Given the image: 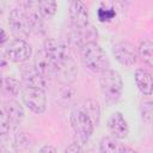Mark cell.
Wrapping results in <instances>:
<instances>
[{
    "mask_svg": "<svg viewBox=\"0 0 153 153\" xmlns=\"http://www.w3.org/2000/svg\"><path fill=\"white\" fill-rule=\"evenodd\" d=\"M80 57L84 66L93 73H104L110 69V61L104 49L97 43L91 42L80 48Z\"/></svg>",
    "mask_w": 153,
    "mask_h": 153,
    "instance_id": "1",
    "label": "cell"
},
{
    "mask_svg": "<svg viewBox=\"0 0 153 153\" xmlns=\"http://www.w3.org/2000/svg\"><path fill=\"white\" fill-rule=\"evenodd\" d=\"M99 87L106 102L112 103L120 99L123 92L121 74L115 69H108L99 76Z\"/></svg>",
    "mask_w": 153,
    "mask_h": 153,
    "instance_id": "2",
    "label": "cell"
},
{
    "mask_svg": "<svg viewBox=\"0 0 153 153\" xmlns=\"http://www.w3.org/2000/svg\"><path fill=\"white\" fill-rule=\"evenodd\" d=\"M69 122L74 134L81 142H86L93 134L96 123L91 118V116L84 110L82 106H78L72 110Z\"/></svg>",
    "mask_w": 153,
    "mask_h": 153,
    "instance_id": "3",
    "label": "cell"
},
{
    "mask_svg": "<svg viewBox=\"0 0 153 153\" xmlns=\"http://www.w3.org/2000/svg\"><path fill=\"white\" fill-rule=\"evenodd\" d=\"M8 26H10V31L12 33V36L14 37V39H23L25 41L31 31V24L24 12L23 8H12L8 16Z\"/></svg>",
    "mask_w": 153,
    "mask_h": 153,
    "instance_id": "4",
    "label": "cell"
},
{
    "mask_svg": "<svg viewBox=\"0 0 153 153\" xmlns=\"http://www.w3.org/2000/svg\"><path fill=\"white\" fill-rule=\"evenodd\" d=\"M23 104L33 114H43L47 109V96L45 91L33 87H24L22 90Z\"/></svg>",
    "mask_w": 153,
    "mask_h": 153,
    "instance_id": "5",
    "label": "cell"
},
{
    "mask_svg": "<svg viewBox=\"0 0 153 153\" xmlns=\"http://www.w3.org/2000/svg\"><path fill=\"white\" fill-rule=\"evenodd\" d=\"M31 54V45L23 39H12L6 44L4 49V57L14 63H22L27 61Z\"/></svg>",
    "mask_w": 153,
    "mask_h": 153,
    "instance_id": "6",
    "label": "cell"
},
{
    "mask_svg": "<svg viewBox=\"0 0 153 153\" xmlns=\"http://www.w3.org/2000/svg\"><path fill=\"white\" fill-rule=\"evenodd\" d=\"M43 50L56 65H60L72 57L67 44L56 38H47L43 43Z\"/></svg>",
    "mask_w": 153,
    "mask_h": 153,
    "instance_id": "7",
    "label": "cell"
},
{
    "mask_svg": "<svg viewBox=\"0 0 153 153\" xmlns=\"http://www.w3.org/2000/svg\"><path fill=\"white\" fill-rule=\"evenodd\" d=\"M68 16H69L72 29L80 30L91 25L87 7L82 1H79V0L72 1L68 8Z\"/></svg>",
    "mask_w": 153,
    "mask_h": 153,
    "instance_id": "8",
    "label": "cell"
},
{
    "mask_svg": "<svg viewBox=\"0 0 153 153\" xmlns=\"http://www.w3.org/2000/svg\"><path fill=\"white\" fill-rule=\"evenodd\" d=\"M112 54L115 59L123 66L130 67L137 60V49L129 42H117L112 47Z\"/></svg>",
    "mask_w": 153,
    "mask_h": 153,
    "instance_id": "9",
    "label": "cell"
},
{
    "mask_svg": "<svg viewBox=\"0 0 153 153\" xmlns=\"http://www.w3.org/2000/svg\"><path fill=\"white\" fill-rule=\"evenodd\" d=\"M106 128H108L109 133L111 134V136L117 140L126 139L129 134L128 122H127L126 117L123 116V114L120 111H115L108 117Z\"/></svg>",
    "mask_w": 153,
    "mask_h": 153,
    "instance_id": "10",
    "label": "cell"
},
{
    "mask_svg": "<svg viewBox=\"0 0 153 153\" xmlns=\"http://www.w3.org/2000/svg\"><path fill=\"white\" fill-rule=\"evenodd\" d=\"M23 10L31 24L32 30L36 32H43L44 27V16L39 8L38 1H25L23 2Z\"/></svg>",
    "mask_w": 153,
    "mask_h": 153,
    "instance_id": "11",
    "label": "cell"
},
{
    "mask_svg": "<svg viewBox=\"0 0 153 153\" xmlns=\"http://www.w3.org/2000/svg\"><path fill=\"white\" fill-rule=\"evenodd\" d=\"M33 67L44 76V78H51L56 76L57 74V65L45 54V51L42 49L36 53Z\"/></svg>",
    "mask_w": 153,
    "mask_h": 153,
    "instance_id": "12",
    "label": "cell"
},
{
    "mask_svg": "<svg viewBox=\"0 0 153 153\" xmlns=\"http://www.w3.org/2000/svg\"><path fill=\"white\" fill-rule=\"evenodd\" d=\"M1 112L6 115V117L10 120L13 129H16L24 118V108L14 99H8L2 103L1 105Z\"/></svg>",
    "mask_w": 153,
    "mask_h": 153,
    "instance_id": "13",
    "label": "cell"
},
{
    "mask_svg": "<svg viewBox=\"0 0 153 153\" xmlns=\"http://www.w3.org/2000/svg\"><path fill=\"white\" fill-rule=\"evenodd\" d=\"M22 78L25 87H33V88H41L45 90L47 87V78H44L35 67L31 66H24L22 69Z\"/></svg>",
    "mask_w": 153,
    "mask_h": 153,
    "instance_id": "14",
    "label": "cell"
},
{
    "mask_svg": "<svg viewBox=\"0 0 153 153\" xmlns=\"http://www.w3.org/2000/svg\"><path fill=\"white\" fill-rule=\"evenodd\" d=\"M135 85L139 91L145 96H151L153 93V76L145 68H137L134 73Z\"/></svg>",
    "mask_w": 153,
    "mask_h": 153,
    "instance_id": "15",
    "label": "cell"
},
{
    "mask_svg": "<svg viewBox=\"0 0 153 153\" xmlns=\"http://www.w3.org/2000/svg\"><path fill=\"white\" fill-rule=\"evenodd\" d=\"M76 74H78V68H76L75 62H74V60L72 57L68 59L67 61L57 65V74H56V76H59V79L62 82H65L66 85L72 82L75 79Z\"/></svg>",
    "mask_w": 153,
    "mask_h": 153,
    "instance_id": "16",
    "label": "cell"
},
{
    "mask_svg": "<svg viewBox=\"0 0 153 153\" xmlns=\"http://www.w3.org/2000/svg\"><path fill=\"white\" fill-rule=\"evenodd\" d=\"M127 146L112 136H105L99 142V153H126Z\"/></svg>",
    "mask_w": 153,
    "mask_h": 153,
    "instance_id": "17",
    "label": "cell"
},
{
    "mask_svg": "<svg viewBox=\"0 0 153 153\" xmlns=\"http://www.w3.org/2000/svg\"><path fill=\"white\" fill-rule=\"evenodd\" d=\"M137 54L146 65L153 67V41H142L137 47Z\"/></svg>",
    "mask_w": 153,
    "mask_h": 153,
    "instance_id": "18",
    "label": "cell"
},
{
    "mask_svg": "<svg viewBox=\"0 0 153 153\" xmlns=\"http://www.w3.org/2000/svg\"><path fill=\"white\" fill-rule=\"evenodd\" d=\"M2 91L10 97H17L20 92V84L14 76H4L2 78Z\"/></svg>",
    "mask_w": 153,
    "mask_h": 153,
    "instance_id": "19",
    "label": "cell"
},
{
    "mask_svg": "<svg viewBox=\"0 0 153 153\" xmlns=\"http://www.w3.org/2000/svg\"><path fill=\"white\" fill-rule=\"evenodd\" d=\"M84 108V110L91 116V118L94 121L96 126H98L99 123V117H100V109H99V105L96 100L93 99H87L84 105H81Z\"/></svg>",
    "mask_w": 153,
    "mask_h": 153,
    "instance_id": "20",
    "label": "cell"
},
{
    "mask_svg": "<svg viewBox=\"0 0 153 153\" xmlns=\"http://www.w3.org/2000/svg\"><path fill=\"white\" fill-rule=\"evenodd\" d=\"M97 16H98V19L100 22H110L115 18L116 16V11L115 8L111 6V4H105L103 2L100 5V7L98 8V12H97Z\"/></svg>",
    "mask_w": 153,
    "mask_h": 153,
    "instance_id": "21",
    "label": "cell"
},
{
    "mask_svg": "<svg viewBox=\"0 0 153 153\" xmlns=\"http://www.w3.org/2000/svg\"><path fill=\"white\" fill-rule=\"evenodd\" d=\"M39 8L44 17H53L57 11V2L54 0H43L38 1Z\"/></svg>",
    "mask_w": 153,
    "mask_h": 153,
    "instance_id": "22",
    "label": "cell"
},
{
    "mask_svg": "<svg viewBox=\"0 0 153 153\" xmlns=\"http://www.w3.org/2000/svg\"><path fill=\"white\" fill-rule=\"evenodd\" d=\"M63 153H84V149L78 142H73L66 147Z\"/></svg>",
    "mask_w": 153,
    "mask_h": 153,
    "instance_id": "23",
    "label": "cell"
},
{
    "mask_svg": "<svg viewBox=\"0 0 153 153\" xmlns=\"http://www.w3.org/2000/svg\"><path fill=\"white\" fill-rule=\"evenodd\" d=\"M38 153H57V152H56L55 147H53L51 145H44L39 148Z\"/></svg>",
    "mask_w": 153,
    "mask_h": 153,
    "instance_id": "24",
    "label": "cell"
},
{
    "mask_svg": "<svg viewBox=\"0 0 153 153\" xmlns=\"http://www.w3.org/2000/svg\"><path fill=\"white\" fill-rule=\"evenodd\" d=\"M8 41V37H7V33L5 31V29H1V37H0V44L4 45L6 42Z\"/></svg>",
    "mask_w": 153,
    "mask_h": 153,
    "instance_id": "25",
    "label": "cell"
},
{
    "mask_svg": "<svg viewBox=\"0 0 153 153\" xmlns=\"http://www.w3.org/2000/svg\"><path fill=\"white\" fill-rule=\"evenodd\" d=\"M126 153H136L134 149H131V148H129V147H127V149H126Z\"/></svg>",
    "mask_w": 153,
    "mask_h": 153,
    "instance_id": "26",
    "label": "cell"
}]
</instances>
